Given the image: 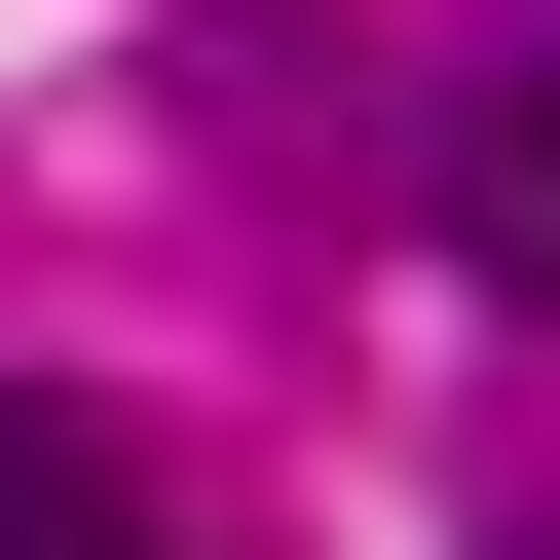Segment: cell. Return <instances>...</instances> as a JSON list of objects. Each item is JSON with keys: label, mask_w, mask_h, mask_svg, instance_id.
Segmentation results:
<instances>
[{"label": "cell", "mask_w": 560, "mask_h": 560, "mask_svg": "<svg viewBox=\"0 0 560 560\" xmlns=\"http://www.w3.org/2000/svg\"><path fill=\"white\" fill-rule=\"evenodd\" d=\"M0 560H150V486H113L75 411H0Z\"/></svg>", "instance_id": "obj_1"}, {"label": "cell", "mask_w": 560, "mask_h": 560, "mask_svg": "<svg viewBox=\"0 0 560 560\" xmlns=\"http://www.w3.org/2000/svg\"><path fill=\"white\" fill-rule=\"evenodd\" d=\"M486 224H523V261H560V38H523V113H486Z\"/></svg>", "instance_id": "obj_2"}]
</instances>
